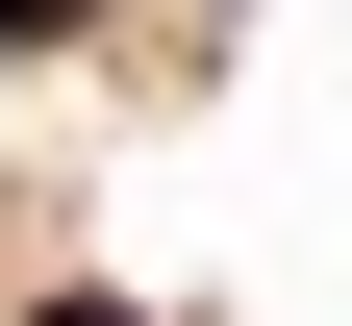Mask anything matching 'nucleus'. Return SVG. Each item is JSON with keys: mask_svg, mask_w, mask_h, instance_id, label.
I'll return each instance as SVG.
<instances>
[{"mask_svg": "<svg viewBox=\"0 0 352 326\" xmlns=\"http://www.w3.org/2000/svg\"><path fill=\"white\" fill-rule=\"evenodd\" d=\"M51 25H76V0H0V51H51Z\"/></svg>", "mask_w": 352, "mask_h": 326, "instance_id": "f257e3e1", "label": "nucleus"}]
</instances>
